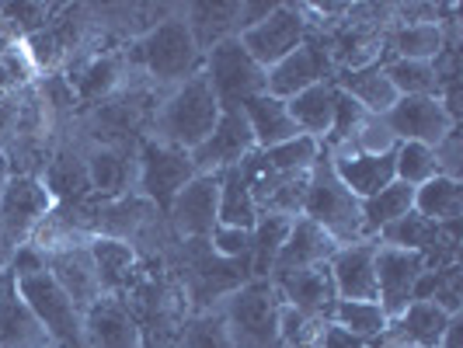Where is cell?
<instances>
[{
    "label": "cell",
    "instance_id": "6da1fadb",
    "mask_svg": "<svg viewBox=\"0 0 463 348\" xmlns=\"http://www.w3.org/2000/svg\"><path fill=\"white\" fill-rule=\"evenodd\" d=\"M122 63H126V77L137 73L143 77L139 84L171 91L203 70V52L175 7V14L167 22H161L154 32H146L143 39L122 49Z\"/></svg>",
    "mask_w": 463,
    "mask_h": 348
},
{
    "label": "cell",
    "instance_id": "7a4b0ae2",
    "mask_svg": "<svg viewBox=\"0 0 463 348\" xmlns=\"http://www.w3.org/2000/svg\"><path fill=\"white\" fill-rule=\"evenodd\" d=\"M220 112L223 108H220V101H216V94L209 88V80L203 77V70H199L195 77H188L185 84H178V88H171V91L164 94L146 136L164 143V146H175V150L192 154L216 129Z\"/></svg>",
    "mask_w": 463,
    "mask_h": 348
},
{
    "label": "cell",
    "instance_id": "3957f363",
    "mask_svg": "<svg viewBox=\"0 0 463 348\" xmlns=\"http://www.w3.org/2000/svg\"><path fill=\"white\" fill-rule=\"evenodd\" d=\"M300 216L314 220L338 248L355 244V240H370L366 227H363V202L338 182V174L331 167V154L325 146H321V157L310 167Z\"/></svg>",
    "mask_w": 463,
    "mask_h": 348
},
{
    "label": "cell",
    "instance_id": "277c9868",
    "mask_svg": "<svg viewBox=\"0 0 463 348\" xmlns=\"http://www.w3.org/2000/svg\"><path fill=\"white\" fill-rule=\"evenodd\" d=\"M233 348H279L282 296L272 278H248L237 293L220 303Z\"/></svg>",
    "mask_w": 463,
    "mask_h": 348
},
{
    "label": "cell",
    "instance_id": "5b68a950",
    "mask_svg": "<svg viewBox=\"0 0 463 348\" xmlns=\"http://www.w3.org/2000/svg\"><path fill=\"white\" fill-rule=\"evenodd\" d=\"M18 296L28 303V310L35 314V321L46 327L56 348H84V314L73 306L63 286L49 276L46 268L14 276Z\"/></svg>",
    "mask_w": 463,
    "mask_h": 348
},
{
    "label": "cell",
    "instance_id": "8992f818",
    "mask_svg": "<svg viewBox=\"0 0 463 348\" xmlns=\"http://www.w3.org/2000/svg\"><path fill=\"white\" fill-rule=\"evenodd\" d=\"M56 209V199L43 178L32 174H11L0 192V248L14 255L24 248L35 230L46 223Z\"/></svg>",
    "mask_w": 463,
    "mask_h": 348
},
{
    "label": "cell",
    "instance_id": "52a82bcc",
    "mask_svg": "<svg viewBox=\"0 0 463 348\" xmlns=\"http://www.w3.org/2000/svg\"><path fill=\"white\" fill-rule=\"evenodd\" d=\"M195 164L185 150L164 146L157 139H143L137 146V192L167 220L178 192L195 178Z\"/></svg>",
    "mask_w": 463,
    "mask_h": 348
},
{
    "label": "cell",
    "instance_id": "ba28073f",
    "mask_svg": "<svg viewBox=\"0 0 463 348\" xmlns=\"http://www.w3.org/2000/svg\"><path fill=\"white\" fill-rule=\"evenodd\" d=\"M203 77L216 94L220 108L244 105L248 98L265 94V70L251 60V52L241 46V39H223L203 56Z\"/></svg>",
    "mask_w": 463,
    "mask_h": 348
},
{
    "label": "cell",
    "instance_id": "9c48e42d",
    "mask_svg": "<svg viewBox=\"0 0 463 348\" xmlns=\"http://www.w3.org/2000/svg\"><path fill=\"white\" fill-rule=\"evenodd\" d=\"M237 39H241V46L251 52V60H255L258 67L269 70L310 39V24H307V14H303L300 4H279L265 22L248 28Z\"/></svg>",
    "mask_w": 463,
    "mask_h": 348
},
{
    "label": "cell",
    "instance_id": "30bf717a",
    "mask_svg": "<svg viewBox=\"0 0 463 348\" xmlns=\"http://www.w3.org/2000/svg\"><path fill=\"white\" fill-rule=\"evenodd\" d=\"M43 265H46L49 276L63 286V293L73 300V306L80 314L105 296L101 293V282H98L91 248H88L84 237L80 240H60L52 248H43Z\"/></svg>",
    "mask_w": 463,
    "mask_h": 348
},
{
    "label": "cell",
    "instance_id": "8fae6325",
    "mask_svg": "<svg viewBox=\"0 0 463 348\" xmlns=\"http://www.w3.org/2000/svg\"><path fill=\"white\" fill-rule=\"evenodd\" d=\"M321 80H335V63L321 35H310L300 49H293L286 60L265 70V94L289 101L293 94L307 91Z\"/></svg>",
    "mask_w": 463,
    "mask_h": 348
},
{
    "label": "cell",
    "instance_id": "7c38bea8",
    "mask_svg": "<svg viewBox=\"0 0 463 348\" xmlns=\"http://www.w3.org/2000/svg\"><path fill=\"white\" fill-rule=\"evenodd\" d=\"M255 150L258 146H255V136H251L248 118H244V112H241L237 105H231V108L220 112V122H216V129L209 133L206 143L195 146L188 157H192L199 174H220V171H227V167L244 164Z\"/></svg>",
    "mask_w": 463,
    "mask_h": 348
},
{
    "label": "cell",
    "instance_id": "4fadbf2b",
    "mask_svg": "<svg viewBox=\"0 0 463 348\" xmlns=\"http://www.w3.org/2000/svg\"><path fill=\"white\" fill-rule=\"evenodd\" d=\"M380 118L387 122V129L394 133L397 143H425V146H436L453 126H460L446 112V105L436 94H429V98H397Z\"/></svg>",
    "mask_w": 463,
    "mask_h": 348
},
{
    "label": "cell",
    "instance_id": "5bb4252c",
    "mask_svg": "<svg viewBox=\"0 0 463 348\" xmlns=\"http://www.w3.org/2000/svg\"><path fill=\"white\" fill-rule=\"evenodd\" d=\"M216 202H220V174H195L175 199L167 212V230L178 240H209L216 230Z\"/></svg>",
    "mask_w": 463,
    "mask_h": 348
},
{
    "label": "cell",
    "instance_id": "9a60e30c",
    "mask_svg": "<svg viewBox=\"0 0 463 348\" xmlns=\"http://www.w3.org/2000/svg\"><path fill=\"white\" fill-rule=\"evenodd\" d=\"M425 272L421 255L397 251V248H376V303L387 314V321L401 317L408 303L415 300V282Z\"/></svg>",
    "mask_w": 463,
    "mask_h": 348
},
{
    "label": "cell",
    "instance_id": "2e32d148",
    "mask_svg": "<svg viewBox=\"0 0 463 348\" xmlns=\"http://www.w3.org/2000/svg\"><path fill=\"white\" fill-rule=\"evenodd\" d=\"M80 146H84V171L98 202H112L137 192V154L105 146V143H88L84 136H80Z\"/></svg>",
    "mask_w": 463,
    "mask_h": 348
},
{
    "label": "cell",
    "instance_id": "e0dca14e",
    "mask_svg": "<svg viewBox=\"0 0 463 348\" xmlns=\"http://www.w3.org/2000/svg\"><path fill=\"white\" fill-rule=\"evenodd\" d=\"M272 286L279 289L282 303L293 306L297 314L331 324V310L338 303V293H335V278H331L327 261L325 265H314V268H300V272L272 278Z\"/></svg>",
    "mask_w": 463,
    "mask_h": 348
},
{
    "label": "cell",
    "instance_id": "ac0fdd59",
    "mask_svg": "<svg viewBox=\"0 0 463 348\" xmlns=\"http://www.w3.org/2000/svg\"><path fill=\"white\" fill-rule=\"evenodd\" d=\"M175 7L178 4H105V7H91V22L112 46L126 49L146 32H154L161 22H167Z\"/></svg>",
    "mask_w": 463,
    "mask_h": 348
},
{
    "label": "cell",
    "instance_id": "d6986e66",
    "mask_svg": "<svg viewBox=\"0 0 463 348\" xmlns=\"http://www.w3.org/2000/svg\"><path fill=\"white\" fill-rule=\"evenodd\" d=\"M84 348H143L137 317L118 296H101L84 310Z\"/></svg>",
    "mask_w": 463,
    "mask_h": 348
},
{
    "label": "cell",
    "instance_id": "ffe728a7",
    "mask_svg": "<svg viewBox=\"0 0 463 348\" xmlns=\"http://www.w3.org/2000/svg\"><path fill=\"white\" fill-rule=\"evenodd\" d=\"M376 240H355L338 248L327 268L335 278L338 300H376Z\"/></svg>",
    "mask_w": 463,
    "mask_h": 348
},
{
    "label": "cell",
    "instance_id": "44dd1931",
    "mask_svg": "<svg viewBox=\"0 0 463 348\" xmlns=\"http://www.w3.org/2000/svg\"><path fill=\"white\" fill-rule=\"evenodd\" d=\"M335 251H338V244H335L314 220L297 216L289 233H286V240H282V248H279V258H276V265H272V276L269 278L289 276V272H300V268H314V265H325V261H331Z\"/></svg>",
    "mask_w": 463,
    "mask_h": 348
},
{
    "label": "cell",
    "instance_id": "7402d4cb",
    "mask_svg": "<svg viewBox=\"0 0 463 348\" xmlns=\"http://www.w3.org/2000/svg\"><path fill=\"white\" fill-rule=\"evenodd\" d=\"M460 24H391L387 28V39H383V52H380V63L387 60H421V63H432L439 56L449 39H460L457 32Z\"/></svg>",
    "mask_w": 463,
    "mask_h": 348
},
{
    "label": "cell",
    "instance_id": "603a6c76",
    "mask_svg": "<svg viewBox=\"0 0 463 348\" xmlns=\"http://www.w3.org/2000/svg\"><path fill=\"white\" fill-rule=\"evenodd\" d=\"M0 348H56L14 289V276L0 278Z\"/></svg>",
    "mask_w": 463,
    "mask_h": 348
},
{
    "label": "cell",
    "instance_id": "cb8c5ba5",
    "mask_svg": "<svg viewBox=\"0 0 463 348\" xmlns=\"http://www.w3.org/2000/svg\"><path fill=\"white\" fill-rule=\"evenodd\" d=\"M331 167L338 182L363 202L394 182V150L391 154H331Z\"/></svg>",
    "mask_w": 463,
    "mask_h": 348
},
{
    "label": "cell",
    "instance_id": "d4e9b609",
    "mask_svg": "<svg viewBox=\"0 0 463 348\" xmlns=\"http://www.w3.org/2000/svg\"><path fill=\"white\" fill-rule=\"evenodd\" d=\"M88 248H91L94 268H98L101 293L105 296H122L139 272V251L126 240H116V237H91Z\"/></svg>",
    "mask_w": 463,
    "mask_h": 348
},
{
    "label": "cell",
    "instance_id": "484cf974",
    "mask_svg": "<svg viewBox=\"0 0 463 348\" xmlns=\"http://www.w3.org/2000/svg\"><path fill=\"white\" fill-rule=\"evenodd\" d=\"M237 11H241V0H220V4H178V14L188 24L192 39L199 52L206 56L209 49L223 39L237 35Z\"/></svg>",
    "mask_w": 463,
    "mask_h": 348
},
{
    "label": "cell",
    "instance_id": "4316f807",
    "mask_svg": "<svg viewBox=\"0 0 463 348\" xmlns=\"http://www.w3.org/2000/svg\"><path fill=\"white\" fill-rule=\"evenodd\" d=\"M453 324L449 314H442L436 303L429 300H411L408 310L394 317L387 324V334L394 338L397 345H411V348H439L446 327Z\"/></svg>",
    "mask_w": 463,
    "mask_h": 348
},
{
    "label": "cell",
    "instance_id": "83f0119b",
    "mask_svg": "<svg viewBox=\"0 0 463 348\" xmlns=\"http://www.w3.org/2000/svg\"><path fill=\"white\" fill-rule=\"evenodd\" d=\"M241 112L251 126V136H255L258 150H269V146H279V143H289V139L300 136L297 122L289 118V108L282 98H272V94H255L241 105Z\"/></svg>",
    "mask_w": 463,
    "mask_h": 348
},
{
    "label": "cell",
    "instance_id": "f1b7e54d",
    "mask_svg": "<svg viewBox=\"0 0 463 348\" xmlns=\"http://www.w3.org/2000/svg\"><path fill=\"white\" fill-rule=\"evenodd\" d=\"M335 88L345 91L366 116H383L397 101V91L391 88V80H387L380 63H370V67L359 70H338L335 73Z\"/></svg>",
    "mask_w": 463,
    "mask_h": 348
},
{
    "label": "cell",
    "instance_id": "f546056e",
    "mask_svg": "<svg viewBox=\"0 0 463 348\" xmlns=\"http://www.w3.org/2000/svg\"><path fill=\"white\" fill-rule=\"evenodd\" d=\"M258 206L244 167L220 171V202H216V227H237V230H255Z\"/></svg>",
    "mask_w": 463,
    "mask_h": 348
},
{
    "label": "cell",
    "instance_id": "4dcf8cb0",
    "mask_svg": "<svg viewBox=\"0 0 463 348\" xmlns=\"http://www.w3.org/2000/svg\"><path fill=\"white\" fill-rule=\"evenodd\" d=\"M335 94H338L335 80H321V84L293 94V98L286 101L289 118L297 122L300 136H310V139H317V143H325L327 129H331V116H335Z\"/></svg>",
    "mask_w": 463,
    "mask_h": 348
},
{
    "label": "cell",
    "instance_id": "1f68e13d",
    "mask_svg": "<svg viewBox=\"0 0 463 348\" xmlns=\"http://www.w3.org/2000/svg\"><path fill=\"white\" fill-rule=\"evenodd\" d=\"M415 212H421L429 223H453V220H463V182H453V178H442L436 174L432 182L415 188Z\"/></svg>",
    "mask_w": 463,
    "mask_h": 348
},
{
    "label": "cell",
    "instance_id": "d6a6232c",
    "mask_svg": "<svg viewBox=\"0 0 463 348\" xmlns=\"http://www.w3.org/2000/svg\"><path fill=\"white\" fill-rule=\"evenodd\" d=\"M411 209H415V188L394 178L391 185L380 188L376 195L363 199V227H366V237H376L387 223L408 216Z\"/></svg>",
    "mask_w": 463,
    "mask_h": 348
},
{
    "label": "cell",
    "instance_id": "836d02e7",
    "mask_svg": "<svg viewBox=\"0 0 463 348\" xmlns=\"http://www.w3.org/2000/svg\"><path fill=\"white\" fill-rule=\"evenodd\" d=\"M293 227L289 216H279V212H261L251 230V278H269L272 276V265L279 258V248L286 240V233Z\"/></svg>",
    "mask_w": 463,
    "mask_h": 348
},
{
    "label": "cell",
    "instance_id": "e575fe53",
    "mask_svg": "<svg viewBox=\"0 0 463 348\" xmlns=\"http://www.w3.org/2000/svg\"><path fill=\"white\" fill-rule=\"evenodd\" d=\"M436 237H439V227L436 223H429L421 212H408V216H401L394 223H387L383 230L376 233L373 240L376 244H383V248H397V251H415V255H425L432 244H436Z\"/></svg>",
    "mask_w": 463,
    "mask_h": 348
},
{
    "label": "cell",
    "instance_id": "d590c367",
    "mask_svg": "<svg viewBox=\"0 0 463 348\" xmlns=\"http://www.w3.org/2000/svg\"><path fill=\"white\" fill-rule=\"evenodd\" d=\"M331 324L355 334L359 342H373L387 331V314L380 310L376 300H338L335 310H331Z\"/></svg>",
    "mask_w": 463,
    "mask_h": 348
},
{
    "label": "cell",
    "instance_id": "8d00e7d4",
    "mask_svg": "<svg viewBox=\"0 0 463 348\" xmlns=\"http://www.w3.org/2000/svg\"><path fill=\"white\" fill-rule=\"evenodd\" d=\"M317 157H321V143L310 136H297V139H289V143L258 150L261 167L272 171V174H307Z\"/></svg>",
    "mask_w": 463,
    "mask_h": 348
},
{
    "label": "cell",
    "instance_id": "74e56055",
    "mask_svg": "<svg viewBox=\"0 0 463 348\" xmlns=\"http://www.w3.org/2000/svg\"><path fill=\"white\" fill-rule=\"evenodd\" d=\"M391 88L397 91V98H429L436 94L439 98V77L432 63H421V60H387L380 63Z\"/></svg>",
    "mask_w": 463,
    "mask_h": 348
},
{
    "label": "cell",
    "instance_id": "f35d334b",
    "mask_svg": "<svg viewBox=\"0 0 463 348\" xmlns=\"http://www.w3.org/2000/svg\"><path fill=\"white\" fill-rule=\"evenodd\" d=\"M178 348H233V338L223 321V310H195L182 324Z\"/></svg>",
    "mask_w": 463,
    "mask_h": 348
},
{
    "label": "cell",
    "instance_id": "ab89813d",
    "mask_svg": "<svg viewBox=\"0 0 463 348\" xmlns=\"http://www.w3.org/2000/svg\"><path fill=\"white\" fill-rule=\"evenodd\" d=\"M439 174V164H436V150L425 146V143H397L394 146V178L404 185H425Z\"/></svg>",
    "mask_w": 463,
    "mask_h": 348
},
{
    "label": "cell",
    "instance_id": "60d3db41",
    "mask_svg": "<svg viewBox=\"0 0 463 348\" xmlns=\"http://www.w3.org/2000/svg\"><path fill=\"white\" fill-rule=\"evenodd\" d=\"M60 4H39V0H18V4H0V14L7 18V24L18 32V39H32L56 18Z\"/></svg>",
    "mask_w": 463,
    "mask_h": 348
},
{
    "label": "cell",
    "instance_id": "b9f144b4",
    "mask_svg": "<svg viewBox=\"0 0 463 348\" xmlns=\"http://www.w3.org/2000/svg\"><path fill=\"white\" fill-rule=\"evenodd\" d=\"M394 146H397V139H394V133L387 129V122L380 116H366L363 126H359L338 150H331V154H391Z\"/></svg>",
    "mask_w": 463,
    "mask_h": 348
},
{
    "label": "cell",
    "instance_id": "7bdbcfd3",
    "mask_svg": "<svg viewBox=\"0 0 463 348\" xmlns=\"http://www.w3.org/2000/svg\"><path fill=\"white\" fill-rule=\"evenodd\" d=\"M209 248L227 261H248L251 265V230H237V227H216L209 233Z\"/></svg>",
    "mask_w": 463,
    "mask_h": 348
},
{
    "label": "cell",
    "instance_id": "ee69618b",
    "mask_svg": "<svg viewBox=\"0 0 463 348\" xmlns=\"http://www.w3.org/2000/svg\"><path fill=\"white\" fill-rule=\"evenodd\" d=\"M463 129L460 126H453L446 136L432 146L436 150V164H439V174L442 178H453V182H460V171H463Z\"/></svg>",
    "mask_w": 463,
    "mask_h": 348
},
{
    "label": "cell",
    "instance_id": "f6af8a7d",
    "mask_svg": "<svg viewBox=\"0 0 463 348\" xmlns=\"http://www.w3.org/2000/svg\"><path fill=\"white\" fill-rule=\"evenodd\" d=\"M279 4L276 0H241V11H237V35H244L248 28L261 24Z\"/></svg>",
    "mask_w": 463,
    "mask_h": 348
},
{
    "label": "cell",
    "instance_id": "bcb514c9",
    "mask_svg": "<svg viewBox=\"0 0 463 348\" xmlns=\"http://www.w3.org/2000/svg\"><path fill=\"white\" fill-rule=\"evenodd\" d=\"M321 348H366V342H359L355 334H348V331H342V327L327 324L325 338H321Z\"/></svg>",
    "mask_w": 463,
    "mask_h": 348
},
{
    "label": "cell",
    "instance_id": "7dc6e473",
    "mask_svg": "<svg viewBox=\"0 0 463 348\" xmlns=\"http://www.w3.org/2000/svg\"><path fill=\"white\" fill-rule=\"evenodd\" d=\"M22 46V39H18V32L7 24V18L0 14V56H7L11 49H18Z\"/></svg>",
    "mask_w": 463,
    "mask_h": 348
},
{
    "label": "cell",
    "instance_id": "c3c4849f",
    "mask_svg": "<svg viewBox=\"0 0 463 348\" xmlns=\"http://www.w3.org/2000/svg\"><path fill=\"white\" fill-rule=\"evenodd\" d=\"M460 327H463V321L460 317H453V324L446 327V334H442L439 348H460Z\"/></svg>",
    "mask_w": 463,
    "mask_h": 348
},
{
    "label": "cell",
    "instance_id": "681fc988",
    "mask_svg": "<svg viewBox=\"0 0 463 348\" xmlns=\"http://www.w3.org/2000/svg\"><path fill=\"white\" fill-rule=\"evenodd\" d=\"M7 178H11V167H7V157L0 154V192H4V185H7Z\"/></svg>",
    "mask_w": 463,
    "mask_h": 348
},
{
    "label": "cell",
    "instance_id": "f907efd6",
    "mask_svg": "<svg viewBox=\"0 0 463 348\" xmlns=\"http://www.w3.org/2000/svg\"><path fill=\"white\" fill-rule=\"evenodd\" d=\"M7 265H11V255H7L4 248H0V278L7 276Z\"/></svg>",
    "mask_w": 463,
    "mask_h": 348
},
{
    "label": "cell",
    "instance_id": "816d5d0a",
    "mask_svg": "<svg viewBox=\"0 0 463 348\" xmlns=\"http://www.w3.org/2000/svg\"><path fill=\"white\" fill-rule=\"evenodd\" d=\"M404 348H411V345H404Z\"/></svg>",
    "mask_w": 463,
    "mask_h": 348
}]
</instances>
